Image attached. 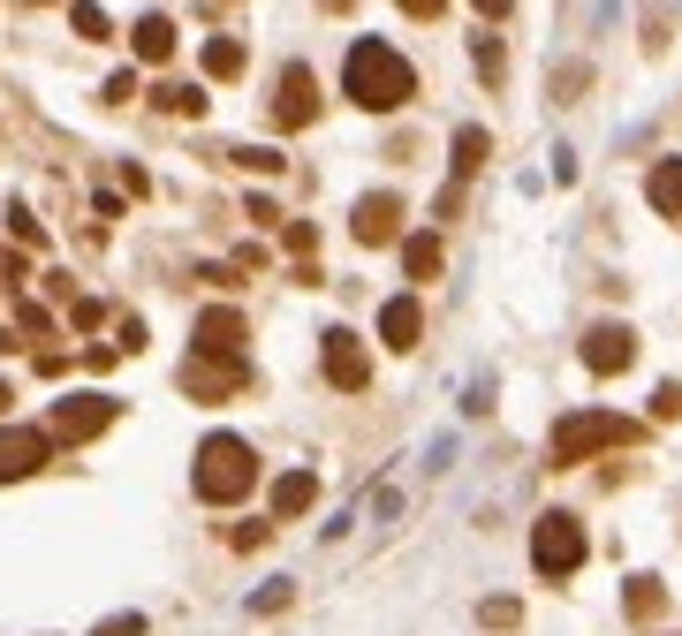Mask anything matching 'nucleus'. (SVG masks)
<instances>
[{
    "mask_svg": "<svg viewBox=\"0 0 682 636\" xmlns=\"http://www.w3.org/2000/svg\"><path fill=\"white\" fill-rule=\"evenodd\" d=\"M341 84H349V99H357L364 114H394V107L418 91V77H410V61L387 39H357L349 61H341Z\"/></svg>",
    "mask_w": 682,
    "mask_h": 636,
    "instance_id": "obj_1",
    "label": "nucleus"
},
{
    "mask_svg": "<svg viewBox=\"0 0 682 636\" xmlns=\"http://www.w3.org/2000/svg\"><path fill=\"white\" fill-rule=\"evenodd\" d=\"M190 485H198V501H213V508L243 501V493L258 485V455H251V440H235V432H213V440L198 447V470H190Z\"/></svg>",
    "mask_w": 682,
    "mask_h": 636,
    "instance_id": "obj_2",
    "label": "nucleus"
},
{
    "mask_svg": "<svg viewBox=\"0 0 682 636\" xmlns=\"http://www.w3.org/2000/svg\"><path fill=\"white\" fill-rule=\"evenodd\" d=\"M622 440H638V424L606 417V410H576V417L554 424V440H546V463L569 470V463H584V455H599V447H622Z\"/></svg>",
    "mask_w": 682,
    "mask_h": 636,
    "instance_id": "obj_3",
    "label": "nucleus"
},
{
    "mask_svg": "<svg viewBox=\"0 0 682 636\" xmlns=\"http://www.w3.org/2000/svg\"><path fill=\"white\" fill-rule=\"evenodd\" d=\"M531 568L539 576H576L584 568V523L576 515H539V531H531Z\"/></svg>",
    "mask_w": 682,
    "mask_h": 636,
    "instance_id": "obj_4",
    "label": "nucleus"
},
{
    "mask_svg": "<svg viewBox=\"0 0 682 636\" xmlns=\"http://www.w3.org/2000/svg\"><path fill=\"white\" fill-rule=\"evenodd\" d=\"M319 364H327V380H334L341 394H364V386H372V356H364V341L349 334V326H327Z\"/></svg>",
    "mask_w": 682,
    "mask_h": 636,
    "instance_id": "obj_5",
    "label": "nucleus"
},
{
    "mask_svg": "<svg viewBox=\"0 0 682 636\" xmlns=\"http://www.w3.org/2000/svg\"><path fill=\"white\" fill-rule=\"evenodd\" d=\"M114 417H122L114 394H69V402H53V440H99Z\"/></svg>",
    "mask_w": 682,
    "mask_h": 636,
    "instance_id": "obj_6",
    "label": "nucleus"
},
{
    "mask_svg": "<svg viewBox=\"0 0 682 636\" xmlns=\"http://www.w3.org/2000/svg\"><path fill=\"white\" fill-rule=\"evenodd\" d=\"M273 122H281V129L319 122V77H311L303 61H289V69H281V99H273Z\"/></svg>",
    "mask_w": 682,
    "mask_h": 636,
    "instance_id": "obj_7",
    "label": "nucleus"
},
{
    "mask_svg": "<svg viewBox=\"0 0 682 636\" xmlns=\"http://www.w3.org/2000/svg\"><path fill=\"white\" fill-rule=\"evenodd\" d=\"M46 432H31V424H0V485H16V477H31V470H46Z\"/></svg>",
    "mask_w": 682,
    "mask_h": 636,
    "instance_id": "obj_8",
    "label": "nucleus"
},
{
    "mask_svg": "<svg viewBox=\"0 0 682 636\" xmlns=\"http://www.w3.org/2000/svg\"><path fill=\"white\" fill-rule=\"evenodd\" d=\"M182 386L205 394V402H220V394L243 386V356H190V364H182Z\"/></svg>",
    "mask_w": 682,
    "mask_h": 636,
    "instance_id": "obj_9",
    "label": "nucleus"
},
{
    "mask_svg": "<svg viewBox=\"0 0 682 636\" xmlns=\"http://www.w3.org/2000/svg\"><path fill=\"white\" fill-rule=\"evenodd\" d=\"M584 364H592V372H630V364H638V334H630V326H592V334H584Z\"/></svg>",
    "mask_w": 682,
    "mask_h": 636,
    "instance_id": "obj_10",
    "label": "nucleus"
},
{
    "mask_svg": "<svg viewBox=\"0 0 682 636\" xmlns=\"http://www.w3.org/2000/svg\"><path fill=\"white\" fill-rule=\"evenodd\" d=\"M349 228H357V243H394V235H402V198H357V220H349Z\"/></svg>",
    "mask_w": 682,
    "mask_h": 636,
    "instance_id": "obj_11",
    "label": "nucleus"
},
{
    "mask_svg": "<svg viewBox=\"0 0 682 636\" xmlns=\"http://www.w3.org/2000/svg\"><path fill=\"white\" fill-rule=\"evenodd\" d=\"M198 356H243V311L213 303V311L198 319Z\"/></svg>",
    "mask_w": 682,
    "mask_h": 636,
    "instance_id": "obj_12",
    "label": "nucleus"
},
{
    "mask_svg": "<svg viewBox=\"0 0 682 636\" xmlns=\"http://www.w3.org/2000/svg\"><path fill=\"white\" fill-rule=\"evenodd\" d=\"M418 334H425V303H418V296H394L380 311V341H387V349H418Z\"/></svg>",
    "mask_w": 682,
    "mask_h": 636,
    "instance_id": "obj_13",
    "label": "nucleus"
},
{
    "mask_svg": "<svg viewBox=\"0 0 682 636\" xmlns=\"http://www.w3.org/2000/svg\"><path fill=\"white\" fill-rule=\"evenodd\" d=\"M311 501H319V477H311V470H289V477H273V515H281V523H297Z\"/></svg>",
    "mask_w": 682,
    "mask_h": 636,
    "instance_id": "obj_14",
    "label": "nucleus"
},
{
    "mask_svg": "<svg viewBox=\"0 0 682 636\" xmlns=\"http://www.w3.org/2000/svg\"><path fill=\"white\" fill-rule=\"evenodd\" d=\"M129 46H137V61H152V69H160V61L174 53V23H168V16H137Z\"/></svg>",
    "mask_w": 682,
    "mask_h": 636,
    "instance_id": "obj_15",
    "label": "nucleus"
},
{
    "mask_svg": "<svg viewBox=\"0 0 682 636\" xmlns=\"http://www.w3.org/2000/svg\"><path fill=\"white\" fill-rule=\"evenodd\" d=\"M644 198H652V212H675L682 220V160H660L652 182H644Z\"/></svg>",
    "mask_w": 682,
    "mask_h": 636,
    "instance_id": "obj_16",
    "label": "nucleus"
},
{
    "mask_svg": "<svg viewBox=\"0 0 682 636\" xmlns=\"http://www.w3.org/2000/svg\"><path fill=\"white\" fill-rule=\"evenodd\" d=\"M485 152H493L485 129H455V182H470V174L485 168Z\"/></svg>",
    "mask_w": 682,
    "mask_h": 636,
    "instance_id": "obj_17",
    "label": "nucleus"
},
{
    "mask_svg": "<svg viewBox=\"0 0 682 636\" xmlns=\"http://www.w3.org/2000/svg\"><path fill=\"white\" fill-rule=\"evenodd\" d=\"M402 273H410V281H432V273H440V235H410V243H402Z\"/></svg>",
    "mask_w": 682,
    "mask_h": 636,
    "instance_id": "obj_18",
    "label": "nucleus"
},
{
    "mask_svg": "<svg viewBox=\"0 0 682 636\" xmlns=\"http://www.w3.org/2000/svg\"><path fill=\"white\" fill-rule=\"evenodd\" d=\"M205 77H220V84H228V77H243V46L213 39V46H205Z\"/></svg>",
    "mask_w": 682,
    "mask_h": 636,
    "instance_id": "obj_19",
    "label": "nucleus"
},
{
    "mask_svg": "<svg viewBox=\"0 0 682 636\" xmlns=\"http://www.w3.org/2000/svg\"><path fill=\"white\" fill-rule=\"evenodd\" d=\"M152 99H160L168 114H205V84H160Z\"/></svg>",
    "mask_w": 682,
    "mask_h": 636,
    "instance_id": "obj_20",
    "label": "nucleus"
},
{
    "mask_svg": "<svg viewBox=\"0 0 682 636\" xmlns=\"http://www.w3.org/2000/svg\"><path fill=\"white\" fill-rule=\"evenodd\" d=\"M8 235H16V243H31V251L46 243V228H39V220H31L23 205H8Z\"/></svg>",
    "mask_w": 682,
    "mask_h": 636,
    "instance_id": "obj_21",
    "label": "nucleus"
},
{
    "mask_svg": "<svg viewBox=\"0 0 682 636\" xmlns=\"http://www.w3.org/2000/svg\"><path fill=\"white\" fill-rule=\"evenodd\" d=\"M69 23H77L84 39H107V8H91V0H77V8H69Z\"/></svg>",
    "mask_w": 682,
    "mask_h": 636,
    "instance_id": "obj_22",
    "label": "nucleus"
},
{
    "mask_svg": "<svg viewBox=\"0 0 682 636\" xmlns=\"http://www.w3.org/2000/svg\"><path fill=\"white\" fill-rule=\"evenodd\" d=\"M235 160H243V168H251V174H281V152H273V144H243Z\"/></svg>",
    "mask_w": 682,
    "mask_h": 636,
    "instance_id": "obj_23",
    "label": "nucleus"
},
{
    "mask_svg": "<svg viewBox=\"0 0 682 636\" xmlns=\"http://www.w3.org/2000/svg\"><path fill=\"white\" fill-rule=\"evenodd\" d=\"M91 636H144V614H114V622H99Z\"/></svg>",
    "mask_w": 682,
    "mask_h": 636,
    "instance_id": "obj_24",
    "label": "nucleus"
},
{
    "mask_svg": "<svg viewBox=\"0 0 682 636\" xmlns=\"http://www.w3.org/2000/svg\"><path fill=\"white\" fill-rule=\"evenodd\" d=\"M630 614H660V584H630Z\"/></svg>",
    "mask_w": 682,
    "mask_h": 636,
    "instance_id": "obj_25",
    "label": "nucleus"
},
{
    "mask_svg": "<svg viewBox=\"0 0 682 636\" xmlns=\"http://www.w3.org/2000/svg\"><path fill=\"white\" fill-rule=\"evenodd\" d=\"M652 417H682V386H660V394H652Z\"/></svg>",
    "mask_w": 682,
    "mask_h": 636,
    "instance_id": "obj_26",
    "label": "nucleus"
},
{
    "mask_svg": "<svg viewBox=\"0 0 682 636\" xmlns=\"http://www.w3.org/2000/svg\"><path fill=\"white\" fill-rule=\"evenodd\" d=\"M402 8H410V16H440L448 0H402Z\"/></svg>",
    "mask_w": 682,
    "mask_h": 636,
    "instance_id": "obj_27",
    "label": "nucleus"
},
{
    "mask_svg": "<svg viewBox=\"0 0 682 636\" xmlns=\"http://www.w3.org/2000/svg\"><path fill=\"white\" fill-rule=\"evenodd\" d=\"M515 0H478V16H509Z\"/></svg>",
    "mask_w": 682,
    "mask_h": 636,
    "instance_id": "obj_28",
    "label": "nucleus"
},
{
    "mask_svg": "<svg viewBox=\"0 0 682 636\" xmlns=\"http://www.w3.org/2000/svg\"><path fill=\"white\" fill-rule=\"evenodd\" d=\"M8 402H16V394H8V380H0V410H8Z\"/></svg>",
    "mask_w": 682,
    "mask_h": 636,
    "instance_id": "obj_29",
    "label": "nucleus"
}]
</instances>
